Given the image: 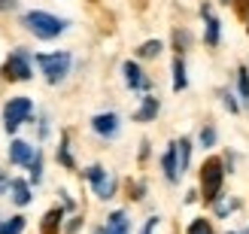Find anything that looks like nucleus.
<instances>
[{"mask_svg": "<svg viewBox=\"0 0 249 234\" xmlns=\"http://www.w3.org/2000/svg\"><path fill=\"white\" fill-rule=\"evenodd\" d=\"M131 231V219L124 210H116V213H109L107 219V234H128Z\"/></svg>", "mask_w": 249, "mask_h": 234, "instance_id": "obj_12", "label": "nucleus"}, {"mask_svg": "<svg viewBox=\"0 0 249 234\" xmlns=\"http://www.w3.org/2000/svg\"><path fill=\"white\" fill-rule=\"evenodd\" d=\"M34 146L31 143H24V140H12L9 143V162L12 164H31V158H34Z\"/></svg>", "mask_w": 249, "mask_h": 234, "instance_id": "obj_9", "label": "nucleus"}, {"mask_svg": "<svg viewBox=\"0 0 249 234\" xmlns=\"http://www.w3.org/2000/svg\"><path fill=\"white\" fill-rule=\"evenodd\" d=\"M79 225H82V219H73V222H70V225H67V231H70V234H73V231H76V228H79Z\"/></svg>", "mask_w": 249, "mask_h": 234, "instance_id": "obj_30", "label": "nucleus"}, {"mask_svg": "<svg viewBox=\"0 0 249 234\" xmlns=\"http://www.w3.org/2000/svg\"><path fill=\"white\" fill-rule=\"evenodd\" d=\"M161 167H164V177H167L170 182H177V180H179V158H177V143H170V146H167L164 158H161Z\"/></svg>", "mask_w": 249, "mask_h": 234, "instance_id": "obj_11", "label": "nucleus"}, {"mask_svg": "<svg viewBox=\"0 0 249 234\" xmlns=\"http://www.w3.org/2000/svg\"><path fill=\"white\" fill-rule=\"evenodd\" d=\"M91 128L101 134V137H116L119 134V116L116 113H97L91 119Z\"/></svg>", "mask_w": 249, "mask_h": 234, "instance_id": "obj_8", "label": "nucleus"}, {"mask_svg": "<svg viewBox=\"0 0 249 234\" xmlns=\"http://www.w3.org/2000/svg\"><path fill=\"white\" fill-rule=\"evenodd\" d=\"M222 104H225L231 113H237V109H240V104L234 101V94H231V91H222Z\"/></svg>", "mask_w": 249, "mask_h": 234, "instance_id": "obj_27", "label": "nucleus"}, {"mask_svg": "<svg viewBox=\"0 0 249 234\" xmlns=\"http://www.w3.org/2000/svg\"><path fill=\"white\" fill-rule=\"evenodd\" d=\"M177 158H179V174L189 170V162H192V140L189 137L177 140Z\"/></svg>", "mask_w": 249, "mask_h": 234, "instance_id": "obj_15", "label": "nucleus"}, {"mask_svg": "<svg viewBox=\"0 0 249 234\" xmlns=\"http://www.w3.org/2000/svg\"><path fill=\"white\" fill-rule=\"evenodd\" d=\"M185 64H182V58H173V91H182L185 89Z\"/></svg>", "mask_w": 249, "mask_h": 234, "instance_id": "obj_16", "label": "nucleus"}, {"mask_svg": "<svg viewBox=\"0 0 249 234\" xmlns=\"http://www.w3.org/2000/svg\"><path fill=\"white\" fill-rule=\"evenodd\" d=\"M85 180L94 186V195H97V198L107 201V198H113V195H116V180L109 177L101 164H91L89 170H85Z\"/></svg>", "mask_w": 249, "mask_h": 234, "instance_id": "obj_6", "label": "nucleus"}, {"mask_svg": "<svg viewBox=\"0 0 249 234\" xmlns=\"http://www.w3.org/2000/svg\"><path fill=\"white\" fill-rule=\"evenodd\" d=\"M222 3H228V0H222Z\"/></svg>", "mask_w": 249, "mask_h": 234, "instance_id": "obj_32", "label": "nucleus"}, {"mask_svg": "<svg viewBox=\"0 0 249 234\" xmlns=\"http://www.w3.org/2000/svg\"><path fill=\"white\" fill-rule=\"evenodd\" d=\"M222 180H225V164L219 158H207L201 167V189L207 204H216L222 198Z\"/></svg>", "mask_w": 249, "mask_h": 234, "instance_id": "obj_2", "label": "nucleus"}, {"mask_svg": "<svg viewBox=\"0 0 249 234\" xmlns=\"http://www.w3.org/2000/svg\"><path fill=\"white\" fill-rule=\"evenodd\" d=\"M31 113H34L31 97H9V104L3 107V125H6V131L16 134L18 125L31 122Z\"/></svg>", "mask_w": 249, "mask_h": 234, "instance_id": "obj_4", "label": "nucleus"}, {"mask_svg": "<svg viewBox=\"0 0 249 234\" xmlns=\"http://www.w3.org/2000/svg\"><path fill=\"white\" fill-rule=\"evenodd\" d=\"M231 210H237V201H216V213L219 216H225V213H231Z\"/></svg>", "mask_w": 249, "mask_h": 234, "instance_id": "obj_26", "label": "nucleus"}, {"mask_svg": "<svg viewBox=\"0 0 249 234\" xmlns=\"http://www.w3.org/2000/svg\"><path fill=\"white\" fill-rule=\"evenodd\" d=\"M213 143H216V128H210V125H207V128L201 131V146H204V149H210Z\"/></svg>", "mask_w": 249, "mask_h": 234, "instance_id": "obj_24", "label": "nucleus"}, {"mask_svg": "<svg viewBox=\"0 0 249 234\" xmlns=\"http://www.w3.org/2000/svg\"><path fill=\"white\" fill-rule=\"evenodd\" d=\"M3 76H6V79H18V82H28V79L34 76V70H31V55L24 52V49H16V52L6 58Z\"/></svg>", "mask_w": 249, "mask_h": 234, "instance_id": "obj_5", "label": "nucleus"}, {"mask_svg": "<svg viewBox=\"0 0 249 234\" xmlns=\"http://www.w3.org/2000/svg\"><path fill=\"white\" fill-rule=\"evenodd\" d=\"M246 234H249V228H246Z\"/></svg>", "mask_w": 249, "mask_h": 234, "instance_id": "obj_33", "label": "nucleus"}, {"mask_svg": "<svg viewBox=\"0 0 249 234\" xmlns=\"http://www.w3.org/2000/svg\"><path fill=\"white\" fill-rule=\"evenodd\" d=\"M189 234H213V228H210L207 219H195V222L189 225Z\"/></svg>", "mask_w": 249, "mask_h": 234, "instance_id": "obj_23", "label": "nucleus"}, {"mask_svg": "<svg viewBox=\"0 0 249 234\" xmlns=\"http://www.w3.org/2000/svg\"><path fill=\"white\" fill-rule=\"evenodd\" d=\"M155 116H158V97L146 94V97H143V104H140V109L134 113V122H152Z\"/></svg>", "mask_w": 249, "mask_h": 234, "instance_id": "obj_13", "label": "nucleus"}, {"mask_svg": "<svg viewBox=\"0 0 249 234\" xmlns=\"http://www.w3.org/2000/svg\"><path fill=\"white\" fill-rule=\"evenodd\" d=\"M58 162L64 164V167H73V155H70V146H67V137L61 140V146H58Z\"/></svg>", "mask_w": 249, "mask_h": 234, "instance_id": "obj_22", "label": "nucleus"}, {"mask_svg": "<svg viewBox=\"0 0 249 234\" xmlns=\"http://www.w3.org/2000/svg\"><path fill=\"white\" fill-rule=\"evenodd\" d=\"M61 216H64V210H49L43 219V234H55L61 225Z\"/></svg>", "mask_w": 249, "mask_h": 234, "instance_id": "obj_18", "label": "nucleus"}, {"mask_svg": "<svg viewBox=\"0 0 249 234\" xmlns=\"http://www.w3.org/2000/svg\"><path fill=\"white\" fill-rule=\"evenodd\" d=\"M155 225H158V219L152 216V219H149V222H146V228H143V234H152V231H155Z\"/></svg>", "mask_w": 249, "mask_h": 234, "instance_id": "obj_28", "label": "nucleus"}, {"mask_svg": "<svg viewBox=\"0 0 249 234\" xmlns=\"http://www.w3.org/2000/svg\"><path fill=\"white\" fill-rule=\"evenodd\" d=\"M9 192H12V201H16L18 207H28L31 204V186L24 180H12L9 182Z\"/></svg>", "mask_w": 249, "mask_h": 234, "instance_id": "obj_14", "label": "nucleus"}, {"mask_svg": "<svg viewBox=\"0 0 249 234\" xmlns=\"http://www.w3.org/2000/svg\"><path fill=\"white\" fill-rule=\"evenodd\" d=\"M16 3H18V0H0V9H12Z\"/></svg>", "mask_w": 249, "mask_h": 234, "instance_id": "obj_29", "label": "nucleus"}, {"mask_svg": "<svg viewBox=\"0 0 249 234\" xmlns=\"http://www.w3.org/2000/svg\"><path fill=\"white\" fill-rule=\"evenodd\" d=\"M31 182H34V186H36V182H40V177H43V155L40 152H36L34 158H31Z\"/></svg>", "mask_w": 249, "mask_h": 234, "instance_id": "obj_21", "label": "nucleus"}, {"mask_svg": "<svg viewBox=\"0 0 249 234\" xmlns=\"http://www.w3.org/2000/svg\"><path fill=\"white\" fill-rule=\"evenodd\" d=\"M173 43H177V52H182V49H185V46L192 43L189 31H177V34H173Z\"/></svg>", "mask_w": 249, "mask_h": 234, "instance_id": "obj_25", "label": "nucleus"}, {"mask_svg": "<svg viewBox=\"0 0 249 234\" xmlns=\"http://www.w3.org/2000/svg\"><path fill=\"white\" fill-rule=\"evenodd\" d=\"M228 234H234V231H228Z\"/></svg>", "mask_w": 249, "mask_h": 234, "instance_id": "obj_34", "label": "nucleus"}, {"mask_svg": "<svg viewBox=\"0 0 249 234\" xmlns=\"http://www.w3.org/2000/svg\"><path fill=\"white\" fill-rule=\"evenodd\" d=\"M201 12H204V21H207V28H204V43H207L210 49H216V46H219V18L210 12V6H201Z\"/></svg>", "mask_w": 249, "mask_h": 234, "instance_id": "obj_10", "label": "nucleus"}, {"mask_svg": "<svg viewBox=\"0 0 249 234\" xmlns=\"http://www.w3.org/2000/svg\"><path fill=\"white\" fill-rule=\"evenodd\" d=\"M6 186H9V180H6V177H0V192H3Z\"/></svg>", "mask_w": 249, "mask_h": 234, "instance_id": "obj_31", "label": "nucleus"}, {"mask_svg": "<svg viewBox=\"0 0 249 234\" xmlns=\"http://www.w3.org/2000/svg\"><path fill=\"white\" fill-rule=\"evenodd\" d=\"M237 91H240L243 107H249V70H246V67L237 70Z\"/></svg>", "mask_w": 249, "mask_h": 234, "instance_id": "obj_17", "label": "nucleus"}, {"mask_svg": "<svg viewBox=\"0 0 249 234\" xmlns=\"http://www.w3.org/2000/svg\"><path fill=\"white\" fill-rule=\"evenodd\" d=\"M122 73H124V82H128V89H134V91H149V89H152L149 76H143V70L137 67L134 61H124V64H122Z\"/></svg>", "mask_w": 249, "mask_h": 234, "instance_id": "obj_7", "label": "nucleus"}, {"mask_svg": "<svg viewBox=\"0 0 249 234\" xmlns=\"http://www.w3.org/2000/svg\"><path fill=\"white\" fill-rule=\"evenodd\" d=\"M137 55H140V58H155V55H161V40H149V43H143L140 49H137Z\"/></svg>", "mask_w": 249, "mask_h": 234, "instance_id": "obj_20", "label": "nucleus"}, {"mask_svg": "<svg viewBox=\"0 0 249 234\" xmlns=\"http://www.w3.org/2000/svg\"><path fill=\"white\" fill-rule=\"evenodd\" d=\"M36 64H40L46 82H64V76L70 73V55L67 52H52V55H36Z\"/></svg>", "mask_w": 249, "mask_h": 234, "instance_id": "obj_3", "label": "nucleus"}, {"mask_svg": "<svg viewBox=\"0 0 249 234\" xmlns=\"http://www.w3.org/2000/svg\"><path fill=\"white\" fill-rule=\"evenodd\" d=\"M24 231V216H12L6 222H0V234H21Z\"/></svg>", "mask_w": 249, "mask_h": 234, "instance_id": "obj_19", "label": "nucleus"}, {"mask_svg": "<svg viewBox=\"0 0 249 234\" xmlns=\"http://www.w3.org/2000/svg\"><path fill=\"white\" fill-rule=\"evenodd\" d=\"M21 24H24V28H28L34 36H40V40H55V36H61V34L67 31V21H64V18L52 16V12H43V9L24 12Z\"/></svg>", "mask_w": 249, "mask_h": 234, "instance_id": "obj_1", "label": "nucleus"}]
</instances>
